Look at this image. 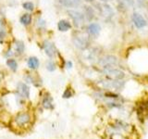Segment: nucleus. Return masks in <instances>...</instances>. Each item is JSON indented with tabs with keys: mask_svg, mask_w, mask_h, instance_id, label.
<instances>
[{
	"mask_svg": "<svg viewBox=\"0 0 148 139\" xmlns=\"http://www.w3.org/2000/svg\"><path fill=\"white\" fill-rule=\"evenodd\" d=\"M34 122L32 114L29 111L18 112L11 120V127L14 131H25Z\"/></svg>",
	"mask_w": 148,
	"mask_h": 139,
	"instance_id": "f257e3e1",
	"label": "nucleus"
},
{
	"mask_svg": "<svg viewBox=\"0 0 148 139\" xmlns=\"http://www.w3.org/2000/svg\"><path fill=\"white\" fill-rule=\"evenodd\" d=\"M104 73L108 78L113 79V80H120V79L124 78L125 76V73L122 71H120L119 69L113 68V67L104 68Z\"/></svg>",
	"mask_w": 148,
	"mask_h": 139,
	"instance_id": "f03ea898",
	"label": "nucleus"
},
{
	"mask_svg": "<svg viewBox=\"0 0 148 139\" xmlns=\"http://www.w3.org/2000/svg\"><path fill=\"white\" fill-rule=\"evenodd\" d=\"M100 85L104 88L110 90H119L124 86V83L119 80H106L102 81Z\"/></svg>",
	"mask_w": 148,
	"mask_h": 139,
	"instance_id": "7ed1b4c3",
	"label": "nucleus"
},
{
	"mask_svg": "<svg viewBox=\"0 0 148 139\" xmlns=\"http://www.w3.org/2000/svg\"><path fill=\"white\" fill-rule=\"evenodd\" d=\"M68 13L69 17L72 19V21L74 22V25L76 27H80L81 25L83 24V21H84V16L83 14L79 12L77 10H74V9H69L68 10Z\"/></svg>",
	"mask_w": 148,
	"mask_h": 139,
	"instance_id": "20e7f679",
	"label": "nucleus"
},
{
	"mask_svg": "<svg viewBox=\"0 0 148 139\" xmlns=\"http://www.w3.org/2000/svg\"><path fill=\"white\" fill-rule=\"evenodd\" d=\"M17 92H18V96H20L21 98L23 99H28L30 98V87L29 85L25 83L20 82L17 85Z\"/></svg>",
	"mask_w": 148,
	"mask_h": 139,
	"instance_id": "39448f33",
	"label": "nucleus"
},
{
	"mask_svg": "<svg viewBox=\"0 0 148 139\" xmlns=\"http://www.w3.org/2000/svg\"><path fill=\"white\" fill-rule=\"evenodd\" d=\"M99 64L103 68H109V67H114L115 65L118 64V58L115 56H105L99 60Z\"/></svg>",
	"mask_w": 148,
	"mask_h": 139,
	"instance_id": "423d86ee",
	"label": "nucleus"
},
{
	"mask_svg": "<svg viewBox=\"0 0 148 139\" xmlns=\"http://www.w3.org/2000/svg\"><path fill=\"white\" fill-rule=\"evenodd\" d=\"M73 43L75 45L76 47H78L79 49H82V50L87 48L88 45H89V42H88L87 38L85 36H82V35H78V36L74 37Z\"/></svg>",
	"mask_w": 148,
	"mask_h": 139,
	"instance_id": "0eeeda50",
	"label": "nucleus"
},
{
	"mask_svg": "<svg viewBox=\"0 0 148 139\" xmlns=\"http://www.w3.org/2000/svg\"><path fill=\"white\" fill-rule=\"evenodd\" d=\"M41 105L42 107L45 109H48V110H52L54 109L55 106H54V101L52 96H50V94H46L43 96L42 98V102H41Z\"/></svg>",
	"mask_w": 148,
	"mask_h": 139,
	"instance_id": "6e6552de",
	"label": "nucleus"
},
{
	"mask_svg": "<svg viewBox=\"0 0 148 139\" xmlns=\"http://www.w3.org/2000/svg\"><path fill=\"white\" fill-rule=\"evenodd\" d=\"M132 21L134 23V25H135L137 28H139V29L143 28L146 25V21L145 20V18H143L141 14L136 13V12L133 13L132 16Z\"/></svg>",
	"mask_w": 148,
	"mask_h": 139,
	"instance_id": "1a4fd4ad",
	"label": "nucleus"
},
{
	"mask_svg": "<svg viewBox=\"0 0 148 139\" xmlns=\"http://www.w3.org/2000/svg\"><path fill=\"white\" fill-rule=\"evenodd\" d=\"M100 13L101 15L106 19H110L112 18L114 15L113 9L111 8V7L108 4H103L100 6Z\"/></svg>",
	"mask_w": 148,
	"mask_h": 139,
	"instance_id": "9d476101",
	"label": "nucleus"
},
{
	"mask_svg": "<svg viewBox=\"0 0 148 139\" xmlns=\"http://www.w3.org/2000/svg\"><path fill=\"white\" fill-rule=\"evenodd\" d=\"M44 50L45 54L50 58H53L56 55V53H57V48H56L55 45L50 43L48 41H45L44 43Z\"/></svg>",
	"mask_w": 148,
	"mask_h": 139,
	"instance_id": "9b49d317",
	"label": "nucleus"
},
{
	"mask_svg": "<svg viewBox=\"0 0 148 139\" xmlns=\"http://www.w3.org/2000/svg\"><path fill=\"white\" fill-rule=\"evenodd\" d=\"M100 32H101V27L98 23H91V24L88 26V34L92 37L98 36Z\"/></svg>",
	"mask_w": 148,
	"mask_h": 139,
	"instance_id": "f8f14e48",
	"label": "nucleus"
},
{
	"mask_svg": "<svg viewBox=\"0 0 148 139\" xmlns=\"http://www.w3.org/2000/svg\"><path fill=\"white\" fill-rule=\"evenodd\" d=\"M28 67L32 70H36L38 69L40 62H39V59L37 58L36 57H31L29 59H28Z\"/></svg>",
	"mask_w": 148,
	"mask_h": 139,
	"instance_id": "ddd939ff",
	"label": "nucleus"
},
{
	"mask_svg": "<svg viewBox=\"0 0 148 139\" xmlns=\"http://www.w3.org/2000/svg\"><path fill=\"white\" fill-rule=\"evenodd\" d=\"M58 28L60 32H67L71 28V24L68 21H60L58 24Z\"/></svg>",
	"mask_w": 148,
	"mask_h": 139,
	"instance_id": "4468645a",
	"label": "nucleus"
},
{
	"mask_svg": "<svg viewBox=\"0 0 148 139\" xmlns=\"http://www.w3.org/2000/svg\"><path fill=\"white\" fill-rule=\"evenodd\" d=\"M61 3L67 8H75L81 4V0H61Z\"/></svg>",
	"mask_w": 148,
	"mask_h": 139,
	"instance_id": "2eb2a0df",
	"label": "nucleus"
},
{
	"mask_svg": "<svg viewBox=\"0 0 148 139\" xmlns=\"http://www.w3.org/2000/svg\"><path fill=\"white\" fill-rule=\"evenodd\" d=\"M21 22L23 25H29L32 22V16L31 14H23V15L21 17Z\"/></svg>",
	"mask_w": 148,
	"mask_h": 139,
	"instance_id": "dca6fc26",
	"label": "nucleus"
},
{
	"mask_svg": "<svg viewBox=\"0 0 148 139\" xmlns=\"http://www.w3.org/2000/svg\"><path fill=\"white\" fill-rule=\"evenodd\" d=\"M7 65H8V67L11 70V71L13 72H16L17 71V69H18V63L15 59H13V58H9L7 60Z\"/></svg>",
	"mask_w": 148,
	"mask_h": 139,
	"instance_id": "f3484780",
	"label": "nucleus"
},
{
	"mask_svg": "<svg viewBox=\"0 0 148 139\" xmlns=\"http://www.w3.org/2000/svg\"><path fill=\"white\" fill-rule=\"evenodd\" d=\"M84 10H85V16L87 17L88 20H92V19L94 18V16H95L94 9H92L91 7H85Z\"/></svg>",
	"mask_w": 148,
	"mask_h": 139,
	"instance_id": "a211bd4d",
	"label": "nucleus"
},
{
	"mask_svg": "<svg viewBox=\"0 0 148 139\" xmlns=\"http://www.w3.org/2000/svg\"><path fill=\"white\" fill-rule=\"evenodd\" d=\"M24 48H25L24 44H23L21 41L17 42V44H16V51L18 54H22L23 51H24Z\"/></svg>",
	"mask_w": 148,
	"mask_h": 139,
	"instance_id": "6ab92c4d",
	"label": "nucleus"
},
{
	"mask_svg": "<svg viewBox=\"0 0 148 139\" xmlns=\"http://www.w3.org/2000/svg\"><path fill=\"white\" fill-rule=\"evenodd\" d=\"M73 96V92H72V89L71 88H67L66 90L64 91L63 95H62V97L63 98H69V97H71Z\"/></svg>",
	"mask_w": 148,
	"mask_h": 139,
	"instance_id": "aec40b11",
	"label": "nucleus"
},
{
	"mask_svg": "<svg viewBox=\"0 0 148 139\" xmlns=\"http://www.w3.org/2000/svg\"><path fill=\"white\" fill-rule=\"evenodd\" d=\"M34 4H32V2H26L23 4V8L24 9H27V10L29 11H32L34 10Z\"/></svg>",
	"mask_w": 148,
	"mask_h": 139,
	"instance_id": "412c9836",
	"label": "nucleus"
},
{
	"mask_svg": "<svg viewBox=\"0 0 148 139\" xmlns=\"http://www.w3.org/2000/svg\"><path fill=\"white\" fill-rule=\"evenodd\" d=\"M46 68H47V70H48L49 72H54L55 70H56V65H55L54 62L49 61L47 63V65H46Z\"/></svg>",
	"mask_w": 148,
	"mask_h": 139,
	"instance_id": "4be33fe9",
	"label": "nucleus"
},
{
	"mask_svg": "<svg viewBox=\"0 0 148 139\" xmlns=\"http://www.w3.org/2000/svg\"><path fill=\"white\" fill-rule=\"evenodd\" d=\"M2 32H5V30H4V23L0 21V34H2Z\"/></svg>",
	"mask_w": 148,
	"mask_h": 139,
	"instance_id": "5701e85b",
	"label": "nucleus"
},
{
	"mask_svg": "<svg viewBox=\"0 0 148 139\" xmlns=\"http://www.w3.org/2000/svg\"><path fill=\"white\" fill-rule=\"evenodd\" d=\"M72 67V63L71 62V61H69L68 63H67V68H69V69H71Z\"/></svg>",
	"mask_w": 148,
	"mask_h": 139,
	"instance_id": "b1692460",
	"label": "nucleus"
},
{
	"mask_svg": "<svg viewBox=\"0 0 148 139\" xmlns=\"http://www.w3.org/2000/svg\"><path fill=\"white\" fill-rule=\"evenodd\" d=\"M3 79H4V74L1 71H0V82H1Z\"/></svg>",
	"mask_w": 148,
	"mask_h": 139,
	"instance_id": "393cba45",
	"label": "nucleus"
},
{
	"mask_svg": "<svg viewBox=\"0 0 148 139\" xmlns=\"http://www.w3.org/2000/svg\"><path fill=\"white\" fill-rule=\"evenodd\" d=\"M125 1H127V3H128V4H130V5H132V4L133 3L132 0H125Z\"/></svg>",
	"mask_w": 148,
	"mask_h": 139,
	"instance_id": "a878e982",
	"label": "nucleus"
},
{
	"mask_svg": "<svg viewBox=\"0 0 148 139\" xmlns=\"http://www.w3.org/2000/svg\"><path fill=\"white\" fill-rule=\"evenodd\" d=\"M85 1H86V2H92L94 0H85Z\"/></svg>",
	"mask_w": 148,
	"mask_h": 139,
	"instance_id": "bb28decb",
	"label": "nucleus"
},
{
	"mask_svg": "<svg viewBox=\"0 0 148 139\" xmlns=\"http://www.w3.org/2000/svg\"><path fill=\"white\" fill-rule=\"evenodd\" d=\"M101 1H104V2H106V1H110V0H101Z\"/></svg>",
	"mask_w": 148,
	"mask_h": 139,
	"instance_id": "cd10ccee",
	"label": "nucleus"
}]
</instances>
